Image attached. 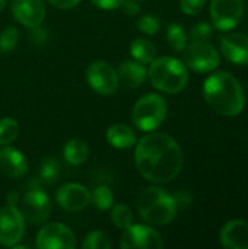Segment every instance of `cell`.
I'll return each instance as SVG.
<instances>
[{
    "label": "cell",
    "instance_id": "obj_1",
    "mask_svg": "<svg viewBox=\"0 0 248 249\" xmlns=\"http://www.w3.org/2000/svg\"><path fill=\"white\" fill-rule=\"evenodd\" d=\"M139 174L156 184L172 181L183 168V150L180 144L165 133H149L143 136L134 152Z\"/></svg>",
    "mask_w": 248,
    "mask_h": 249
},
{
    "label": "cell",
    "instance_id": "obj_2",
    "mask_svg": "<svg viewBox=\"0 0 248 249\" xmlns=\"http://www.w3.org/2000/svg\"><path fill=\"white\" fill-rule=\"evenodd\" d=\"M208 105L224 117H237L246 105V95L240 80L228 71H216L203 83Z\"/></svg>",
    "mask_w": 248,
    "mask_h": 249
},
{
    "label": "cell",
    "instance_id": "obj_3",
    "mask_svg": "<svg viewBox=\"0 0 248 249\" xmlns=\"http://www.w3.org/2000/svg\"><path fill=\"white\" fill-rule=\"evenodd\" d=\"M137 210L140 217L152 226H165L177 216L172 196L159 187H149L139 196Z\"/></svg>",
    "mask_w": 248,
    "mask_h": 249
},
{
    "label": "cell",
    "instance_id": "obj_4",
    "mask_svg": "<svg viewBox=\"0 0 248 249\" xmlns=\"http://www.w3.org/2000/svg\"><path fill=\"white\" fill-rule=\"evenodd\" d=\"M151 83L161 92L178 93L189 83L187 66L174 57H159L151 61L148 71Z\"/></svg>",
    "mask_w": 248,
    "mask_h": 249
},
{
    "label": "cell",
    "instance_id": "obj_5",
    "mask_svg": "<svg viewBox=\"0 0 248 249\" xmlns=\"http://www.w3.org/2000/svg\"><path fill=\"white\" fill-rule=\"evenodd\" d=\"M167 117V102L161 95L148 93L142 96L133 107L132 120L142 131L156 130Z\"/></svg>",
    "mask_w": 248,
    "mask_h": 249
},
{
    "label": "cell",
    "instance_id": "obj_6",
    "mask_svg": "<svg viewBox=\"0 0 248 249\" xmlns=\"http://www.w3.org/2000/svg\"><path fill=\"white\" fill-rule=\"evenodd\" d=\"M183 60L187 67L199 73L213 71L219 63L221 55L218 50L208 41H191L183 50Z\"/></svg>",
    "mask_w": 248,
    "mask_h": 249
},
{
    "label": "cell",
    "instance_id": "obj_7",
    "mask_svg": "<svg viewBox=\"0 0 248 249\" xmlns=\"http://www.w3.org/2000/svg\"><path fill=\"white\" fill-rule=\"evenodd\" d=\"M25 233V219L16 206L0 209V245L12 248L19 244Z\"/></svg>",
    "mask_w": 248,
    "mask_h": 249
},
{
    "label": "cell",
    "instance_id": "obj_8",
    "mask_svg": "<svg viewBox=\"0 0 248 249\" xmlns=\"http://www.w3.org/2000/svg\"><path fill=\"white\" fill-rule=\"evenodd\" d=\"M244 15L243 0H212L210 18L212 23L219 31H231L235 28Z\"/></svg>",
    "mask_w": 248,
    "mask_h": 249
},
{
    "label": "cell",
    "instance_id": "obj_9",
    "mask_svg": "<svg viewBox=\"0 0 248 249\" xmlns=\"http://www.w3.org/2000/svg\"><path fill=\"white\" fill-rule=\"evenodd\" d=\"M20 213L23 219L32 225H41L47 222L51 213L48 196L41 188H31L20 201Z\"/></svg>",
    "mask_w": 248,
    "mask_h": 249
},
{
    "label": "cell",
    "instance_id": "obj_10",
    "mask_svg": "<svg viewBox=\"0 0 248 249\" xmlns=\"http://www.w3.org/2000/svg\"><path fill=\"white\" fill-rule=\"evenodd\" d=\"M89 86L99 95H113L118 89V76L111 64L104 60L91 63L86 70Z\"/></svg>",
    "mask_w": 248,
    "mask_h": 249
},
{
    "label": "cell",
    "instance_id": "obj_11",
    "mask_svg": "<svg viewBox=\"0 0 248 249\" xmlns=\"http://www.w3.org/2000/svg\"><path fill=\"white\" fill-rule=\"evenodd\" d=\"M35 244L39 249H75L76 238L66 225L48 223L38 232Z\"/></svg>",
    "mask_w": 248,
    "mask_h": 249
},
{
    "label": "cell",
    "instance_id": "obj_12",
    "mask_svg": "<svg viewBox=\"0 0 248 249\" xmlns=\"http://www.w3.org/2000/svg\"><path fill=\"white\" fill-rule=\"evenodd\" d=\"M120 245L123 249H161L164 247L161 235L155 229L145 225H132L124 229Z\"/></svg>",
    "mask_w": 248,
    "mask_h": 249
},
{
    "label": "cell",
    "instance_id": "obj_13",
    "mask_svg": "<svg viewBox=\"0 0 248 249\" xmlns=\"http://www.w3.org/2000/svg\"><path fill=\"white\" fill-rule=\"evenodd\" d=\"M10 9L15 19L28 28L41 25L45 18L44 0H12Z\"/></svg>",
    "mask_w": 248,
    "mask_h": 249
},
{
    "label": "cell",
    "instance_id": "obj_14",
    "mask_svg": "<svg viewBox=\"0 0 248 249\" xmlns=\"http://www.w3.org/2000/svg\"><path fill=\"white\" fill-rule=\"evenodd\" d=\"M56 201L67 212H80L91 203V193L80 184H64L58 188Z\"/></svg>",
    "mask_w": 248,
    "mask_h": 249
},
{
    "label": "cell",
    "instance_id": "obj_15",
    "mask_svg": "<svg viewBox=\"0 0 248 249\" xmlns=\"http://www.w3.org/2000/svg\"><path fill=\"white\" fill-rule=\"evenodd\" d=\"M221 51L237 66H248V35L232 32L221 38Z\"/></svg>",
    "mask_w": 248,
    "mask_h": 249
},
{
    "label": "cell",
    "instance_id": "obj_16",
    "mask_svg": "<svg viewBox=\"0 0 248 249\" xmlns=\"http://www.w3.org/2000/svg\"><path fill=\"white\" fill-rule=\"evenodd\" d=\"M28 172V160L25 156L12 147H3L0 149V175L18 179L22 178Z\"/></svg>",
    "mask_w": 248,
    "mask_h": 249
},
{
    "label": "cell",
    "instance_id": "obj_17",
    "mask_svg": "<svg viewBox=\"0 0 248 249\" xmlns=\"http://www.w3.org/2000/svg\"><path fill=\"white\" fill-rule=\"evenodd\" d=\"M219 239L224 248L248 249V222L237 219L225 223Z\"/></svg>",
    "mask_w": 248,
    "mask_h": 249
},
{
    "label": "cell",
    "instance_id": "obj_18",
    "mask_svg": "<svg viewBox=\"0 0 248 249\" xmlns=\"http://www.w3.org/2000/svg\"><path fill=\"white\" fill-rule=\"evenodd\" d=\"M117 76H118V82H121L123 86L130 89H137L145 83L148 77V71L142 63L126 60L120 64Z\"/></svg>",
    "mask_w": 248,
    "mask_h": 249
},
{
    "label": "cell",
    "instance_id": "obj_19",
    "mask_svg": "<svg viewBox=\"0 0 248 249\" xmlns=\"http://www.w3.org/2000/svg\"><path fill=\"white\" fill-rule=\"evenodd\" d=\"M107 142L115 149H130L136 144V133L126 124H113L105 133Z\"/></svg>",
    "mask_w": 248,
    "mask_h": 249
},
{
    "label": "cell",
    "instance_id": "obj_20",
    "mask_svg": "<svg viewBox=\"0 0 248 249\" xmlns=\"http://www.w3.org/2000/svg\"><path fill=\"white\" fill-rule=\"evenodd\" d=\"M63 155H64V159L67 160V163H70L73 166H79L88 159L89 149L83 140L72 139L64 144Z\"/></svg>",
    "mask_w": 248,
    "mask_h": 249
},
{
    "label": "cell",
    "instance_id": "obj_21",
    "mask_svg": "<svg viewBox=\"0 0 248 249\" xmlns=\"http://www.w3.org/2000/svg\"><path fill=\"white\" fill-rule=\"evenodd\" d=\"M130 53L133 55V58L142 64L145 63H151L155 55H156V48L155 45L145 38H136L132 44H130Z\"/></svg>",
    "mask_w": 248,
    "mask_h": 249
},
{
    "label": "cell",
    "instance_id": "obj_22",
    "mask_svg": "<svg viewBox=\"0 0 248 249\" xmlns=\"http://www.w3.org/2000/svg\"><path fill=\"white\" fill-rule=\"evenodd\" d=\"M91 201L92 204L101 210V212H105L108 209L113 207V203H114V196H113V191L110 190V187L107 185H99L94 190V193L91 194Z\"/></svg>",
    "mask_w": 248,
    "mask_h": 249
},
{
    "label": "cell",
    "instance_id": "obj_23",
    "mask_svg": "<svg viewBox=\"0 0 248 249\" xmlns=\"http://www.w3.org/2000/svg\"><path fill=\"white\" fill-rule=\"evenodd\" d=\"M167 39L175 51H183L187 45V34L180 23H171L167 28Z\"/></svg>",
    "mask_w": 248,
    "mask_h": 249
},
{
    "label": "cell",
    "instance_id": "obj_24",
    "mask_svg": "<svg viewBox=\"0 0 248 249\" xmlns=\"http://www.w3.org/2000/svg\"><path fill=\"white\" fill-rule=\"evenodd\" d=\"M60 175V165L54 158H45L39 168V178L45 184H54Z\"/></svg>",
    "mask_w": 248,
    "mask_h": 249
},
{
    "label": "cell",
    "instance_id": "obj_25",
    "mask_svg": "<svg viewBox=\"0 0 248 249\" xmlns=\"http://www.w3.org/2000/svg\"><path fill=\"white\" fill-rule=\"evenodd\" d=\"M19 133V124L13 118H1L0 120V146H6L12 143Z\"/></svg>",
    "mask_w": 248,
    "mask_h": 249
},
{
    "label": "cell",
    "instance_id": "obj_26",
    "mask_svg": "<svg viewBox=\"0 0 248 249\" xmlns=\"http://www.w3.org/2000/svg\"><path fill=\"white\" fill-rule=\"evenodd\" d=\"M111 220L120 229H127L129 226H132L133 214L130 207L126 204H117L111 212Z\"/></svg>",
    "mask_w": 248,
    "mask_h": 249
},
{
    "label": "cell",
    "instance_id": "obj_27",
    "mask_svg": "<svg viewBox=\"0 0 248 249\" xmlns=\"http://www.w3.org/2000/svg\"><path fill=\"white\" fill-rule=\"evenodd\" d=\"M82 248L83 249H110L111 248V241L110 238L101 232V231H94L91 232L85 241L82 242Z\"/></svg>",
    "mask_w": 248,
    "mask_h": 249
},
{
    "label": "cell",
    "instance_id": "obj_28",
    "mask_svg": "<svg viewBox=\"0 0 248 249\" xmlns=\"http://www.w3.org/2000/svg\"><path fill=\"white\" fill-rule=\"evenodd\" d=\"M19 39V32L15 26H6L0 32V54L1 53H9L13 50L18 44Z\"/></svg>",
    "mask_w": 248,
    "mask_h": 249
},
{
    "label": "cell",
    "instance_id": "obj_29",
    "mask_svg": "<svg viewBox=\"0 0 248 249\" xmlns=\"http://www.w3.org/2000/svg\"><path fill=\"white\" fill-rule=\"evenodd\" d=\"M161 28V22L155 15H145L137 20V29L146 35H155Z\"/></svg>",
    "mask_w": 248,
    "mask_h": 249
},
{
    "label": "cell",
    "instance_id": "obj_30",
    "mask_svg": "<svg viewBox=\"0 0 248 249\" xmlns=\"http://www.w3.org/2000/svg\"><path fill=\"white\" fill-rule=\"evenodd\" d=\"M212 34H213V28H212L210 23L199 22L191 28L189 36H190L191 41H208L212 36Z\"/></svg>",
    "mask_w": 248,
    "mask_h": 249
},
{
    "label": "cell",
    "instance_id": "obj_31",
    "mask_svg": "<svg viewBox=\"0 0 248 249\" xmlns=\"http://www.w3.org/2000/svg\"><path fill=\"white\" fill-rule=\"evenodd\" d=\"M206 0H180V7L186 15H197L203 10Z\"/></svg>",
    "mask_w": 248,
    "mask_h": 249
},
{
    "label": "cell",
    "instance_id": "obj_32",
    "mask_svg": "<svg viewBox=\"0 0 248 249\" xmlns=\"http://www.w3.org/2000/svg\"><path fill=\"white\" fill-rule=\"evenodd\" d=\"M29 39H31V42L35 44V45H44V44L48 41V32H47V29L42 28L41 25L34 26V28H31Z\"/></svg>",
    "mask_w": 248,
    "mask_h": 249
},
{
    "label": "cell",
    "instance_id": "obj_33",
    "mask_svg": "<svg viewBox=\"0 0 248 249\" xmlns=\"http://www.w3.org/2000/svg\"><path fill=\"white\" fill-rule=\"evenodd\" d=\"M172 198H174V203H175V206H177V210H178V209H186V207H189V206L191 204V201H193L191 194L187 193V191H178L177 194L172 196Z\"/></svg>",
    "mask_w": 248,
    "mask_h": 249
},
{
    "label": "cell",
    "instance_id": "obj_34",
    "mask_svg": "<svg viewBox=\"0 0 248 249\" xmlns=\"http://www.w3.org/2000/svg\"><path fill=\"white\" fill-rule=\"evenodd\" d=\"M92 4H95L99 9H105V10H114L121 7L124 0H91Z\"/></svg>",
    "mask_w": 248,
    "mask_h": 249
},
{
    "label": "cell",
    "instance_id": "obj_35",
    "mask_svg": "<svg viewBox=\"0 0 248 249\" xmlns=\"http://www.w3.org/2000/svg\"><path fill=\"white\" fill-rule=\"evenodd\" d=\"M121 9L127 16H136L140 10V6L134 0H124L121 4Z\"/></svg>",
    "mask_w": 248,
    "mask_h": 249
},
{
    "label": "cell",
    "instance_id": "obj_36",
    "mask_svg": "<svg viewBox=\"0 0 248 249\" xmlns=\"http://www.w3.org/2000/svg\"><path fill=\"white\" fill-rule=\"evenodd\" d=\"M47 1L58 9H72L75 6H77L80 0H47Z\"/></svg>",
    "mask_w": 248,
    "mask_h": 249
},
{
    "label": "cell",
    "instance_id": "obj_37",
    "mask_svg": "<svg viewBox=\"0 0 248 249\" xmlns=\"http://www.w3.org/2000/svg\"><path fill=\"white\" fill-rule=\"evenodd\" d=\"M18 201H19L18 193H16V191H10V193L7 194V197H6V203H7L9 206H16Z\"/></svg>",
    "mask_w": 248,
    "mask_h": 249
},
{
    "label": "cell",
    "instance_id": "obj_38",
    "mask_svg": "<svg viewBox=\"0 0 248 249\" xmlns=\"http://www.w3.org/2000/svg\"><path fill=\"white\" fill-rule=\"evenodd\" d=\"M6 3H7V0H0V12H1L3 9H4Z\"/></svg>",
    "mask_w": 248,
    "mask_h": 249
}]
</instances>
